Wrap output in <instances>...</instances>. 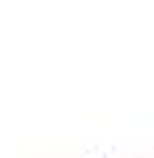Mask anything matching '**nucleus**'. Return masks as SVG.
Segmentation results:
<instances>
[]
</instances>
